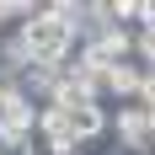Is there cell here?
<instances>
[{
	"instance_id": "1",
	"label": "cell",
	"mask_w": 155,
	"mask_h": 155,
	"mask_svg": "<svg viewBox=\"0 0 155 155\" xmlns=\"http://www.w3.org/2000/svg\"><path fill=\"white\" fill-rule=\"evenodd\" d=\"M16 32H21V43H27L32 64H70V59L80 54V32H75V27H64L59 16H54V5H48V0L27 16Z\"/></svg>"
},
{
	"instance_id": "2",
	"label": "cell",
	"mask_w": 155,
	"mask_h": 155,
	"mask_svg": "<svg viewBox=\"0 0 155 155\" xmlns=\"http://www.w3.org/2000/svg\"><path fill=\"white\" fill-rule=\"evenodd\" d=\"M38 118H43V107L21 86H11V91L0 96V139H27V134H38Z\"/></svg>"
},
{
	"instance_id": "3",
	"label": "cell",
	"mask_w": 155,
	"mask_h": 155,
	"mask_svg": "<svg viewBox=\"0 0 155 155\" xmlns=\"http://www.w3.org/2000/svg\"><path fill=\"white\" fill-rule=\"evenodd\" d=\"M112 139L123 144L128 155H155L150 150V107H139V102L112 107Z\"/></svg>"
},
{
	"instance_id": "4",
	"label": "cell",
	"mask_w": 155,
	"mask_h": 155,
	"mask_svg": "<svg viewBox=\"0 0 155 155\" xmlns=\"http://www.w3.org/2000/svg\"><path fill=\"white\" fill-rule=\"evenodd\" d=\"M144 70L139 59L134 64H118V70H107V102H118V107H128V102H139V91H144Z\"/></svg>"
},
{
	"instance_id": "5",
	"label": "cell",
	"mask_w": 155,
	"mask_h": 155,
	"mask_svg": "<svg viewBox=\"0 0 155 155\" xmlns=\"http://www.w3.org/2000/svg\"><path fill=\"white\" fill-rule=\"evenodd\" d=\"M0 75L11 80V86H21V80L32 75V54H27V43H21V32H5L0 38Z\"/></svg>"
},
{
	"instance_id": "6",
	"label": "cell",
	"mask_w": 155,
	"mask_h": 155,
	"mask_svg": "<svg viewBox=\"0 0 155 155\" xmlns=\"http://www.w3.org/2000/svg\"><path fill=\"white\" fill-rule=\"evenodd\" d=\"M43 107H59V112H75V107H102V96H96V91H91V86H86L80 75H70V80L59 86V91H54V96L43 102Z\"/></svg>"
},
{
	"instance_id": "7",
	"label": "cell",
	"mask_w": 155,
	"mask_h": 155,
	"mask_svg": "<svg viewBox=\"0 0 155 155\" xmlns=\"http://www.w3.org/2000/svg\"><path fill=\"white\" fill-rule=\"evenodd\" d=\"M134 59H139L144 70H155V27H139V32H134Z\"/></svg>"
},
{
	"instance_id": "8",
	"label": "cell",
	"mask_w": 155,
	"mask_h": 155,
	"mask_svg": "<svg viewBox=\"0 0 155 155\" xmlns=\"http://www.w3.org/2000/svg\"><path fill=\"white\" fill-rule=\"evenodd\" d=\"M0 155H43V144H38V134H27V139H0Z\"/></svg>"
},
{
	"instance_id": "9",
	"label": "cell",
	"mask_w": 155,
	"mask_h": 155,
	"mask_svg": "<svg viewBox=\"0 0 155 155\" xmlns=\"http://www.w3.org/2000/svg\"><path fill=\"white\" fill-rule=\"evenodd\" d=\"M139 107H150V112H155V70L144 75V91H139Z\"/></svg>"
},
{
	"instance_id": "10",
	"label": "cell",
	"mask_w": 155,
	"mask_h": 155,
	"mask_svg": "<svg viewBox=\"0 0 155 155\" xmlns=\"http://www.w3.org/2000/svg\"><path fill=\"white\" fill-rule=\"evenodd\" d=\"M150 150H155V112H150Z\"/></svg>"
},
{
	"instance_id": "11",
	"label": "cell",
	"mask_w": 155,
	"mask_h": 155,
	"mask_svg": "<svg viewBox=\"0 0 155 155\" xmlns=\"http://www.w3.org/2000/svg\"><path fill=\"white\" fill-rule=\"evenodd\" d=\"M5 91H11V80H5V75H0V96H5Z\"/></svg>"
}]
</instances>
